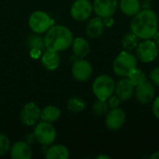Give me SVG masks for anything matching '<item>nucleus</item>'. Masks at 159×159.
Segmentation results:
<instances>
[{
  "label": "nucleus",
  "mask_w": 159,
  "mask_h": 159,
  "mask_svg": "<svg viewBox=\"0 0 159 159\" xmlns=\"http://www.w3.org/2000/svg\"><path fill=\"white\" fill-rule=\"evenodd\" d=\"M138 44H139V38L131 31L126 33L121 39V46L124 48V50L127 51L134 50L137 48Z\"/></svg>",
  "instance_id": "22"
},
{
  "label": "nucleus",
  "mask_w": 159,
  "mask_h": 159,
  "mask_svg": "<svg viewBox=\"0 0 159 159\" xmlns=\"http://www.w3.org/2000/svg\"><path fill=\"white\" fill-rule=\"evenodd\" d=\"M108 104H109V108L113 109V108H117L119 105H120V102H121V100L116 96V95H112L108 100Z\"/></svg>",
  "instance_id": "29"
},
{
  "label": "nucleus",
  "mask_w": 159,
  "mask_h": 159,
  "mask_svg": "<svg viewBox=\"0 0 159 159\" xmlns=\"http://www.w3.org/2000/svg\"><path fill=\"white\" fill-rule=\"evenodd\" d=\"M134 90L135 86L128 76L122 77L117 81V83H116L115 93L121 100V102H127L130 100L134 95Z\"/></svg>",
  "instance_id": "14"
},
{
  "label": "nucleus",
  "mask_w": 159,
  "mask_h": 159,
  "mask_svg": "<svg viewBox=\"0 0 159 159\" xmlns=\"http://www.w3.org/2000/svg\"><path fill=\"white\" fill-rule=\"evenodd\" d=\"M96 158L98 159H110V157L108 156H104V155H101V156H98Z\"/></svg>",
  "instance_id": "35"
},
{
  "label": "nucleus",
  "mask_w": 159,
  "mask_h": 159,
  "mask_svg": "<svg viewBox=\"0 0 159 159\" xmlns=\"http://www.w3.org/2000/svg\"><path fill=\"white\" fill-rule=\"evenodd\" d=\"M28 46L30 47V48H36V49H40L43 50L46 47H45V41L44 38H42L39 35H33L31 36L28 41Z\"/></svg>",
  "instance_id": "26"
},
{
  "label": "nucleus",
  "mask_w": 159,
  "mask_h": 159,
  "mask_svg": "<svg viewBox=\"0 0 159 159\" xmlns=\"http://www.w3.org/2000/svg\"><path fill=\"white\" fill-rule=\"evenodd\" d=\"M41 62L43 66L48 71H54L60 66L61 58L59 52L47 49L41 57Z\"/></svg>",
  "instance_id": "17"
},
{
  "label": "nucleus",
  "mask_w": 159,
  "mask_h": 159,
  "mask_svg": "<svg viewBox=\"0 0 159 159\" xmlns=\"http://www.w3.org/2000/svg\"><path fill=\"white\" fill-rule=\"evenodd\" d=\"M10 142L5 134H0V156L6 155L10 150Z\"/></svg>",
  "instance_id": "27"
},
{
  "label": "nucleus",
  "mask_w": 159,
  "mask_h": 159,
  "mask_svg": "<svg viewBox=\"0 0 159 159\" xmlns=\"http://www.w3.org/2000/svg\"><path fill=\"white\" fill-rule=\"evenodd\" d=\"M56 130L51 123L42 121L38 123L34 129V139L43 145H49L56 140Z\"/></svg>",
  "instance_id": "7"
},
{
  "label": "nucleus",
  "mask_w": 159,
  "mask_h": 159,
  "mask_svg": "<svg viewBox=\"0 0 159 159\" xmlns=\"http://www.w3.org/2000/svg\"><path fill=\"white\" fill-rule=\"evenodd\" d=\"M152 111L154 116L159 119V96L155 97L153 100V105H152Z\"/></svg>",
  "instance_id": "30"
},
{
  "label": "nucleus",
  "mask_w": 159,
  "mask_h": 159,
  "mask_svg": "<svg viewBox=\"0 0 159 159\" xmlns=\"http://www.w3.org/2000/svg\"><path fill=\"white\" fill-rule=\"evenodd\" d=\"M70 157L69 150L62 144H56L49 147L46 152L47 159H67Z\"/></svg>",
  "instance_id": "20"
},
{
  "label": "nucleus",
  "mask_w": 159,
  "mask_h": 159,
  "mask_svg": "<svg viewBox=\"0 0 159 159\" xmlns=\"http://www.w3.org/2000/svg\"><path fill=\"white\" fill-rule=\"evenodd\" d=\"M33 156L31 146L24 142H17L10 147V157L13 159H30Z\"/></svg>",
  "instance_id": "16"
},
{
  "label": "nucleus",
  "mask_w": 159,
  "mask_h": 159,
  "mask_svg": "<svg viewBox=\"0 0 159 159\" xmlns=\"http://www.w3.org/2000/svg\"><path fill=\"white\" fill-rule=\"evenodd\" d=\"M150 80L155 85L159 87V67L154 68L150 73Z\"/></svg>",
  "instance_id": "28"
},
{
  "label": "nucleus",
  "mask_w": 159,
  "mask_h": 159,
  "mask_svg": "<svg viewBox=\"0 0 159 159\" xmlns=\"http://www.w3.org/2000/svg\"><path fill=\"white\" fill-rule=\"evenodd\" d=\"M126 122V114L120 108H113L105 115V125L111 130L120 129Z\"/></svg>",
  "instance_id": "12"
},
{
  "label": "nucleus",
  "mask_w": 159,
  "mask_h": 159,
  "mask_svg": "<svg viewBox=\"0 0 159 159\" xmlns=\"http://www.w3.org/2000/svg\"><path fill=\"white\" fill-rule=\"evenodd\" d=\"M61 110L58 107L54 105H48L41 110L40 118L42 119V121L53 123L61 117Z\"/></svg>",
  "instance_id": "21"
},
{
  "label": "nucleus",
  "mask_w": 159,
  "mask_h": 159,
  "mask_svg": "<svg viewBox=\"0 0 159 159\" xmlns=\"http://www.w3.org/2000/svg\"><path fill=\"white\" fill-rule=\"evenodd\" d=\"M41 110L34 102L26 103L20 112V121L26 126H34L40 118Z\"/></svg>",
  "instance_id": "13"
},
{
  "label": "nucleus",
  "mask_w": 159,
  "mask_h": 159,
  "mask_svg": "<svg viewBox=\"0 0 159 159\" xmlns=\"http://www.w3.org/2000/svg\"><path fill=\"white\" fill-rule=\"evenodd\" d=\"M92 73H93V68L91 63L85 59L79 58L74 62L72 66L73 77L79 82H84L89 80L91 77Z\"/></svg>",
  "instance_id": "10"
},
{
  "label": "nucleus",
  "mask_w": 159,
  "mask_h": 159,
  "mask_svg": "<svg viewBox=\"0 0 159 159\" xmlns=\"http://www.w3.org/2000/svg\"><path fill=\"white\" fill-rule=\"evenodd\" d=\"M41 51H42V50H40V49L32 48V49H31V51H30V53H31V55H32V57H33V58L36 59V58H38V57H39V55H40V53H41Z\"/></svg>",
  "instance_id": "32"
},
{
  "label": "nucleus",
  "mask_w": 159,
  "mask_h": 159,
  "mask_svg": "<svg viewBox=\"0 0 159 159\" xmlns=\"http://www.w3.org/2000/svg\"><path fill=\"white\" fill-rule=\"evenodd\" d=\"M105 29V25L103 23L102 18L96 16L95 18H92L89 20V21L87 24L86 27V34L89 38H98L100 37Z\"/></svg>",
  "instance_id": "15"
},
{
  "label": "nucleus",
  "mask_w": 159,
  "mask_h": 159,
  "mask_svg": "<svg viewBox=\"0 0 159 159\" xmlns=\"http://www.w3.org/2000/svg\"><path fill=\"white\" fill-rule=\"evenodd\" d=\"M28 24L31 30L35 34H43L46 33L53 24V20L50 16L42 10L34 11L28 20Z\"/></svg>",
  "instance_id": "6"
},
{
  "label": "nucleus",
  "mask_w": 159,
  "mask_h": 159,
  "mask_svg": "<svg viewBox=\"0 0 159 159\" xmlns=\"http://www.w3.org/2000/svg\"><path fill=\"white\" fill-rule=\"evenodd\" d=\"M134 95L137 101L142 104H148L153 102L156 97V89L155 85L148 81L147 79L143 83L135 87Z\"/></svg>",
  "instance_id": "9"
},
{
  "label": "nucleus",
  "mask_w": 159,
  "mask_h": 159,
  "mask_svg": "<svg viewBox=\"0 0 159 159\" xmlns=\"http://www.w3.org/2000/svg\"><path fill=\"white\" fill-rule=\"evenodd\" d=\"M128 77L130 79V81L134 84L135 87H136L137 85H139V84H141V83H143V81L146 80L145 74H144L141 69H139L138 67L135 68V69L128 75Z\"/></svg>",
  "instance_id": "25"
},
{
  "label": "nucleus",
  "mask_w": 159,
  "mask_h": 159,
  "mask_svg": "<svg viewBox=\"0 0 159 159\" xmlns=\"http://www.w3.org/2000/svg\"><path fill=\"white\" fill-rule=\"evenodd\" d=\"M116 82L114 78L108 75H101L97 76L92 84V92L99 100L107 101L115 93Z\"/></svg>",
  "instance_id": "4"
},
{
  "label": "nucleus",
  "mask_w": 159,
  "mask_h": 159,
  "mask_svg": "<svg viewBox=\"0 0 159 159\" xmlns=\"http://www.w3.org/2000/svg\"><path fill=\"white\" fill-rule=\"evenodd\" d=\"M118 7L125 15L129 17L135 16L142 10V3L140 0H120Z\"/></svg>",
  "instance_id": "19"
},
{
  "label": "nucleus",
  "mask_w": 159,
  "mask_h": 159,
  "mask_svg": "<svg viewBox=\"0 0 159 159\" xmlns=\"http://www.w3.org/2000/svg\"><path fill=\"white\" fill-rule=\"evenodd\" d=\"M73 51L77 58L84 59L90 51L89 42L84 37H75L72 43Z\"/></svg>",
  "instance_id": "18"
},
{
  "label": "nucleus",
  "mask_w": 159,
  "mask_h": 159,
  "mask_svg": "<svg viewBox=\"0 0 159 159\" xmlns=\"http://www.w3.org/2000/svg\"><path fill=\"white\" fill-rule=\"evenodd\" d=\"M138 66L137 57L131 51L122 50L113 61V71L118 76H128Z\"/></svg>",
  "instance_id": "3"
},
{
  "label": "nucleus",
  "mask_w": 159,
  "mask_h": 159,
  "mask_svg": "<svg viewBox=\"0 0 159 159\" xmlns=\"http://www.w3.org/2000/svg\"><path fill=\"white\" fill-rule=\"evenodd\" d=\"M144 1H151V0H144Z\"/></svg>",
  "instance_id": "36"
},
{
  "label": "nucleus",
  "mask_w": 159,
  "mask_h": 159,
  "mask_svg": "<svg viewBox=\"0 0 159 159\" xmlns=\"http://www.w3.org/2000/svg\"><path fill=\"white\" fill-rule=\"evenodd\" d=\"M157 58H158V61H159V54H158V57H157Z\"/></svg>",
  "instance_id": "37"
},
{
  "label": "nucleus",
  "mask_w": 159,
  "mask_h": 159,
  "mask_svg": "<svg viewBox=\"0 0 159 159\" xmlns=\"http://www.w3.org/2000/svg\"><path fill=\"white\" fill-rule=\"evenodd\" d=\"M93 12V5L89 0H75L70 9L71 16L77 21L87 20Z\"/></svg>",
  "instance_id": "8"
},
{
  "label": "nucleus",
  "mask_w": 159,
  "mask_h": 159,
  "mask_svg": "<svg viewBox=\"0 0 159 159\" xmlns=\"http://www.w3.org/2000/svg\"><path fill=\"white\" fill-rule=\"evenodd\" d=\"M103 23L105 25V27H112L115 23V20L113 18V16L111 17H107V18H103Z\"/></svg>",
  "instance_id": "31"
},
{
  "label": "nucleus",
  "mask_w": 159,
  "mask_h": 159,
  "mask_svg": "<svg viewBox=\"0 0 159 159\" xmlns=\"http://www.w3.org/2000/svg\"><path fill=\"white\" fill-rule=\"evenodd\" d=\"M153 40H154V42L156 43V45L159 48V31H157L156 34H155V35L153 36V38H152Z\"/></svg>",
  "instance_id": "33"
},
{
  "label": "nucleus",
  "mask_w": 159,
  "mask_h": 159,
  "mask_svg": "<svg viewBox=\"0 0 159 159\" xmlns=\"http://www.w3.org/2000/svg\"><path fill=\"white\" fill-rule=\"evenodd\" d=\"M159 54L158 47L152 39H144L139 42L135 48V56L142 62L149 63L155 61Z\"/></svg>",
  "instance_id": "5"
},
{
  "label": "nucleus",
  "mask_w": 159,
  "mask_h": 159,
  "mask_svg": "<svg viewBox=\"0 0 159 159\" xmlns=\"http://www.w3.org/2000/svg\"><path fill=\"white\" fill-rule=\"evenodd\" d=\"M73 40L74 36L71 30L63 25L51 26L46 32L44 38L46 48L57 52L66 50L70 48Z\"/></svg>",
  "instance_id": "2"
},
{
  "label": "nucleus",
  "mask_w": 159,
  "mask_h": 159,
  "mask_svg": "<svg viewBox=\"0 0 159 159\" xmlns=\"http://www.w3.org/2000/svg\"><path fill=\"white\" fill-rule=\"evenodd\" d=\"M129 27L139 39H152L158 31V16L153 9H142L132 17Z\"/></svg>",
  "instance_id": "1"
},
{
  "label": "nucleus",
  "mask_w": 159,
  "mask_h": 159,
  "mask_svg": "<svg viewBox=\"0 0 159 159\" xmlns=\"http://www.w3.org/2000/svg\"><path fill=\"white\" fill-rule=\"evenodd\" d=\"M118 7L117 0H94L93 11L96 16L107 18L114 16Z\"/></svg>",
  "instance_id": "11"
},
{
  "label": "nucleus",
  "mask_w": 159,
  "mask_h": 159,
  "mask_svg": "<svg viewBox=\"0 0 159 159\" xmlns=\"http://www.w3.org/2000/svg\"><path fill=\"white\" fill-rule=\"evenodd\" d=\"M85 107H86V103L84 100L77 96H74L70 98L67 102V108L72 113H79L83 111Z\"/></svg>",
  "instance_id": "23"
},
{
  "label": "nucleus",
  "mask_w": 159,
  "mask_h": 159,
  "mask_svg": "<svg viewBox=\"0 0 159 159\" xmlns=\"http://www.w3.org/2000/svg\"><path fill=\"white\" fill-rule=\"evenodd\" d=\"M92 110L94 112V114L98 116H102L104 115L107 114L108 110H109V104L107 101L104 100H99L97 99V101L94 102Z\"/></svg>",
  "instance_id": "24"
},
{
  "label": "nucleus",
  "mask_w": 159,
  "mask_h": 159,
  "mask_svg": "<svg viewBox=\"0 0 159 159\" xmlns=\"http://www.w3.org/2000/svg\"><path fill=\"white\" fill-rule=\"evenodd\" d=\"M151 158H154V159H159V151L158 152H156V153H154L151 157H150Z\"/></svg>",
  "instance_id": "34"
}]
</instances>
